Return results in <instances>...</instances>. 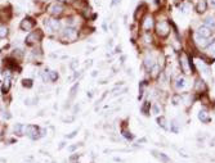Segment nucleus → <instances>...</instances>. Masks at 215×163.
Segmentation results:
<instances>
[{"instance_id":"obj_13","label":"nucleus","mask_w":215,"mask_h":163,"mask_svg":"<svg viewBox=\"0 0 215 163\" xmlns=\"http://www.w3.org/2000/svg\"><path fill=\"white\" fill-rule=\"evenodd\" d=\"M195 41H196V44H197L200 48H205L206 45H208V41H206V39L205 37H201L200 35H197V36L195 37Z\"/></svg>"},{"instance_id":"obj_16","label":"nucleus","mask_w":215,"mask_h":163,"mask_svg":"<svg viewBox=\"0 0 215 163\" xmlns=\"http://www.w3.org/2000/svg\"><path fill=\"white\" fill-rule=\"evenodd\" d=\"M152 153L155 154V156H156V157H157V158H159V159H161V161L164 162V163H170V158H169V157L166 156V154H164V153H156L155 150H153Z\"/></svg>"},{"instance_id":"obj_17","label":"nucleus","mask_w":215,"mask_h":163,"mask_svg":"<svg viewBox=\"0 0 215 163\" xmlns=\"http://www.w3.org/2000/svg\"><path fill=\"white\" fill-rule=\"evenodd\" d=\"M195 89H196V91H198V93H200V91H205V90H206V85H205V82H203L202 80H197Z\"/></svg>"},{"instance_id":"obj_25","label":"nucleus","mask_w":215,"mask_h":163,"mask_svg":"<svg viewBox=\"0 0 215 163\" xmlns=\"http://www.w3.org/2000/svg\"><path fill=\"white\" fill-rule=\"evenodd\" d=\"M159 66H153L152 67V77H156L157 74H159Z\"/></svg>"},{"instance_id":"obj_2","label":"nucleus","mask_w":215,"mask_h":163,"mask_svg":"<svg viewBox=\"0 0 215 163\" xmlns=\"http://www.w3.org/2000/svg\"><path fill=\"white\" fill-rule=\"evenodd\" d=\"M180 68L186 74H189L191 73V64H189V60H188V57H187L184 53L180 54Z\"/></svg>"},{"instance_id":"obj_32","label":"nucleus","mask_w":215,"mask_h":163,"mask_svg":"<svg viewBox=\"0 0 215 163\" xmlns=\"http://www.w3.org/2000/svg\"><path fill=\"white\" fill-rule=\"evenodd\" d=\"M159 110H160L159 106H157V104H155V106H153V113H155V114H159Z\"/></svg>"},{"instance_id":"obj_19","label":"nucleus","mask_w":215,"mask_h":163,"mask_svg":"<svg viewBox=\"0 0 215 163\" xmlns=\"http://www.w3.org/2000/svg\"><path fill=\"white\" fill-rule=\"evenodd\" d=\"M196 64H197V67L200 68V70L202 71V72L205 73V74H209V67H208V66L203 64V63L201 62V60H197V62H196Z\"/></svg>"},{"instance_id":"obj_1","label":"nucleus","mask_w":215,"mask_h":163,"mask_svg":"<svg viewBox=\"0 0 215 163\" xmlns=\"http://www.w3.org/2000/svg\"><path fill=\"white\" fill-rule=\"evenodd\" d=\"M156 31H157V35L161 37H166L170 32V26L166 21H161L156 24Z\"/></svg>"},{"instance_id":"obj_27","label":"nucleus","mask_w":215,"mask_h":163,"mask_svg":"<svg viewBox=\"0 0 215 163\" xmlns=\"http://www.w3.org/2000/svg\"><path fill=\"white\" fill-rule=\"evenodd\" d=\"M148 106H150V103H146V104H144V106H143V107H142V112H143V113H144V114H146V116H147V114H148Z\"/></svg>"},{"instance_id":"obj_14","label":"nucleus","mask_w":215,"mask_h":163,"mask_svg":"<svg viewBox=\"0 0 215 163\" xmlns=\"http://www.w3.org/2000/svg\"><path fill=\"white\" fill-rule=\"evenodd\" d=\"M146 9H147V7H146L144 4L139 5V7L137 8V12H135V14H134V18H135V19H139L140 17H142L143 13L146 12Z\"/></svg>"},{"instance_id":"obj_7","label":"nucleus","mask_w":215,"mask_h":163,"mask_svg":"<svg viewBox=\"0 0 215 163\" xmlns=\"http://www.w3.org/2000/svg\"><path fill=\"white\" fill-rule=\"evenodd\" d=\"M63 10H65V8H63V5L59 4V3H54V4H52L50 7H49V13L53 16H59Z\"/></svg>"},{"instance_id":"obj_24","label":"nucleus","mask_w":215,"mask_h":163,"mask_svg":"<svg viewBox=\"0 0 215 163\" xmlns=\"http://www.w3.org/2000/svg\"><path fill=\"white\" fill-rule=\"evenodd\" d=\"M49 76H50L52 81H56V80L58 78V73H57L56 71H50V72H49Z\"/></svg>"},{"instance_id":"obj_28","label":"nucleus","mask_w":215,"mask_h":163,"mask_svg":"<svg viewBox=\"0 0 215 163\" xmlns=\"http://www.w3.org/2000/svg\"><path fill=\"white\" fill-rule=\"evenodd\" d=\"M122 134H124V136H125L126 139H133V135H131L130 132H128V131H125V130H124Z\"/></svg>"},{"instance_id":"obj_12","label":"nucleus","mask_w":215,"mask_h":163,"mask_svg":"<svg viewBox=\"0 0 215 163\" xmlns=\"http://www.w3.org/2000/svg\"><path fill=\"white\" fill-rule=\"evenodd\" d=\"M186 78L184 77H178L176 78V82H175V87L178 90H183V89H186Z\"/></svg>"},{"instance_id":"obj_31","label":"nucleus","mask_w":215,"mask_h":163,"mask_svg":"<svg viewBox=\"0 0 215 163\" xmlns=\"http://www.w3.org/2000/svg\"><path fill=\"white\" fill-rule=\"evenodd\" d=\"M79 64V62H78V60H72V63H71V68H72V70H75V68H76V66H78Z\"/></svg>"},{"instance_id":"obj_22","label":"nucleus","mask_w":215,"mask_h":163,"mask_svg":"<svg viewBox=\"0 0 215 163\" xmlns=\"http://www.w3.org/2000/svg\"><path fill=\"white\" fill-rule=\"evenodd\" d=\"M157 122H159V125L161 127L166 129V120H165V117H159L157 118Z\"/></svg>"},{"instance_id":"obj_34","label":"nucleus","mask_w":215,"mask_h":163,"mask_svg":"<svg viewBox=\"0 0 215 163\" xmlns=\"http://www.w3.org/2000/svg\"><path fill=\"white\" fill-rule=\"evenodd\" d=\"M187 8H188V5H186V4H184L183 7H182V9H183V10H182V12H183V13H186V12H187Z\"/></svg>"},{"instance_id":"obj_37","label":"nucleus","mask_w":215,"mask_h":163,"mask_svg":"<svg viewBox=\"0 0 215 163\" xmlns=\"http://www.w3.org/2000/svg\"><path fill=\"white\" fill-rule=\"evenodd\" d=\"M58 1H59V3H67V1L70 3V1H72V0H58Z\"/></svg>"},{"instance_id":"obj_10","label":"nucleus","mask_w":215,"mask_h":163,"mask_svg":"<svg viewBox=\"0 0 215 163\" xmlns=\"http://www.w3.org/2000/svg\"><path fill=\"white\" fill-rule=\"evenodd\" d=\"M198 120L203 123H209L211 121V118H210V116H209V113L206 112V110H200V112H198Z\"/></svg>"},{"instance_id":"obj_20","label":"nucleus","mask_w":215,"mask_h":163,"mask_svg":"<svg viewBox=\"0 0 215 163\" xmlns=\"http://www.w3.org/2000/svg\"><path fill=\"white\" fill-rule=\"evenodd\" d=\"M78 89H79V84H76V85H73V86H72V89H71V91H70V100H71V99H73V96H75Z\"/></svg>"},{"instance_id":"obj_11","label":"nucleus","mask_w":215,"mask_h":163,"mask_svg":"<svg viewBox=\"0 0 215 163\" xmlns=\"http://www.w3.org/2000/svg\"><path fill=\"white\" fill-rule=\"evenodd\" d=\"M153 26V18L152 17H146L144 21H143V28L146 30V31H148V30H151Z\"/></svg>"},{"instance_id":"obj_29","label":"nucleus","mask_w":215,"mask_h":163,"mask_svg":"<svg viewBox=\"0 0 215 163\" xmlns=\"http://www.w3.org/2000/svg\"><path fill=\"white\" fill-rule=\"evenodd\" d=\"M21 129H22V125H20V123L14 126V131H17L18 135H21Z\"/></svg>"},{"instance_id":"obj_18","label":"nucleus","mask_w":215,"mask_h":163,"mask_svg":"<svg viewBox=\"0 0 215 163\" xmlns=\"http://www.w3.org/2000/svg\"><path fill=\"white\" fill-rule=\"evenodd\" d=\"M208 8V4H206V0H201L200 3L197 4V12L198 13H203Z\"/></svg>"},{"instance_id":"obj_21","label":"nucleus","mask_w":215,"mask_h":163,"mask_svg":"<svg viewBox=\"0 0 215 163\" xmlns=\"http://www.w3.org/2000/svg\"><path fill=\"white\" fill-rule=\"evenodd\" d=\"M8 35V28L5 26H0V37H5Z\"/></svg>"},{"instance_id":"obj_38","label":"nucleus","mask_w":215,"mask_h":163,"mask_svg":"<svg viewBox=\"0 0 215 163\" xmlns=\"http://www.w3.org/2000/svg\"><path fill=\"white\" fill-rule=\"evenodd\" d=\"M79 145H80V144H79ZM79 145H73V146H71V148H70V150H73V149H76Z\"/></svg>"},{"instance_id":"obj_26","label":"nucleus","mask_w":215,"mask_h":163,"mask_svg":"<svg viewBox=\"0 0 215 163\" xmlns=\"http://www.w3.org/2000/svg\"><path fill=\"white\" fill-rule=\"evenodd\" d=\"M23 86L24 87H31L32 86V81H31V80H23Z\"/></svg>"},{"instance_id":"obj_23","label":"nucleus","mask_w":215,"mask_h":163,"mask_svg":"<svg viewBox=\"0 0 215 163\" xmlns=\"http://www.w3.org/2000/svg\"><path fill=\"white\" fill-rule=\"evenodd\" d=\"M206 26L210 28V26L211 27H215V22H214V19L211 18V17H209V18H206Z\"/></svg>"},{"instance_id":"obj_6","label":"nucleus","mask_w":215,"mask_h":163,"mask_svg":"<svg viewBox=\"0 0 215 163\" xmlns=\"http://www.w3.org/2000/svg\"><path fill=\"white\" fill-rule=\"evenodd\" d=\"M26 134H27V136H30L31 139H37L39 137V127H36V126H34V125H30V126H27L26 129Z\"/></svg>"},{"instance_id":"obj_3","label":"nucleus","mask_w":215,"mask_h":163,"mask_svg":"<svg viewBox=\"0 0 215 163\" xmlns=\"http://www.w3.org/2000/svg\"><path fill=\"white\" fill-rule=\"evenodd\" d=\"M40 39H41V32L39 30H36V31H32L31 34L26 37V43L29 44V45H31V44H35V43H37V41H40Z\"/></svg>"},{"instance_id":"obj_15","label":"nucleus","mask_w":215,"mask_h":163,"mask_svg":"<svg viewBox=\"0 0 215 163\" xmlns=\"http://www.w3.org/2000/svg\"><path fill=\"white\" fill-rule=\"evenodd\" d=\"M144 66H146V68H147V70H151V68L155 66L153 58L151 57V55H147V57H146V59H144Z\"/></svg>"},{"instance_id":"obj_4","label":"nucleus","mask_w":215,"mask_h":163,"mask_svg":"<svg viewBox=\"0 0 215 163\" xmlns=\"http://www.w3.org/2000/svg\"><path fill=\"white\" fill-rule=\"evenodd\" d=\"M63 37L70 40V41H75L76 37H78V31H76L75 28H72V27H67V28L63 31Z\"/></svg>"},{"instance_id":"obj_36","label":"nucleus","mask_w":215,"mask_h":163,"mask_svg":"<svg viewBox=\"0 0 215 163\" xmlns=\"http://www.w3.org/2000/svg\"><path fill=\"white\" fill-rule=\"evenodd\" d=\"M118 1H120V0H112V1H111V5H112V7H114V5H116Z\"/></svg>"},{"instance_id":"obj_9","label":"nucleus","mask_w":215,"mask_h":163,"mask_svg":"<svg viewBox=\"0 0 215 163\" xmlns=\"http://www.w3.org/2000/svg\"><path fill=\"white\" fill-rule=\"evenodd\" d=\"M198 35H200L201 37H205V39H208V37H210L211 36V28H209L208 26H201L200 28H198Z\"/></svg>"},{"instance_id":"obj_5","label":"nucleus","mask_w":215,"mask_h":163,"mask_svg":"<svg viewBox=\"0 0 215 163\" xmlns=\"http://www.w3.org/2000/svg\"><path fill=\"white\" fill-rule=\"evenodd\" d=\"M45 27L48 28L49 32H53V31H58L61 24L57 19H46L45 21Z\"/></svg>"},{"instance_id":"obj_39","label":"nucleus","mask_w":215,"mask_h":163,"mask_svg":"<svg viewBox=\"0 0 215 163\" xmlns=\"http://www.w3.org/2000/svg\"><path fill=\"white\" fill-rule=\"evenodd\" d=\"M95 1H97V3H101V0H95Z\"/></svg>"},{"instance_id":"obj_35","label":"nucleus","mask_w":215,"mask_h":163,"mask_svg":"<svg viewBox=\"0 0 215 163\" xmlns=\"http://www.w3.org/2000/svg\"><path fill=\"white\" fill-rule=\"evenodd\" d=\"M43 78H44V81H45V82H46V81H48V80H49L48 74H45V73H44V74H43Z\"/></svg>"},{"instance_id":"obj_33","label":"nucleus","mask_w":215,"mask_h":163,"mask_svg":"<svg viewBox=\"0 0 215 163\" xmlns=\"http://www.w3.org/2000/svg\"><path fill=\"white\" fill-rule=\"evenodd\" d=\"M210 53H215V43L213 44V46H210Z\"/></svg>"},{"instance_id":"obj_8","label":"nucleus","mask_w":215,"mask_h":163,"mask_svg":"<svg viewBox=\"0 0 215 163\" xmlns=\"http://www.w3.org/2000/svg\"><path fill=\"white\" fill-rule=\"evenodd\" d=\"M35 26V22L32 21L31 18H24L23 21L21 22V28L24 30V31H30V30H32Z\"/></svg>"},{"instance_id":"obj_30","label":"nucleus","mask_w":215,"mask_h":163,"mask_svg":"<svg viewBox=\"0 0 215 163\" xmlns=\"http://www.w3.org/2000/svg\"><path fill=\"white\" fill-rule=\"evenodd\" d=\"M76 134H78V130H75V131H72L70 135H67V139H72V137H75Z\"/></svg>"}]
</instances>
